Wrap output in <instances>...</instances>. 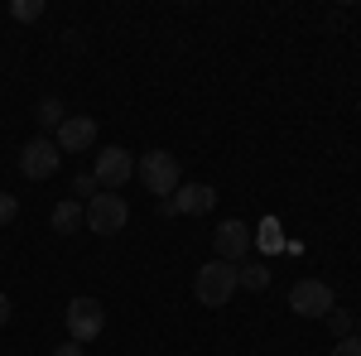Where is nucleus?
<instances>
[{"instance_id":"nucleus-5","label":"nucleus","mask_w":361,"mask_h":356,"mask_svg":"<svg viewBox=\"0 0 361 356\" xmlns=\"http://www.w3.org/2000/svg\"><path fill=\"white\" fill-rule=\"evenodd\" d=\"M68 337L82 347V342H97L102 337V328H106V308H102V299H92V294H78V299L68 303Z\"/></svg>"},{"instance_id":"nucleus-14","label":"nucleus","mask_w":361,"mask_h":356,"mask_svg":"<svg viewBox=\"0 0 361 356\" xmlns=\"http://www.w3.org/2000/svg\"><path fill=\"white\" fill-rule=\"evenodd\" d=\"M34 116H39V125H44V130H58V125L68 121V111H63V102H58V97H44Z\"/></svg>"},{"instance_id":"nucleus-11","label":"nucleus","mask_w":361,"mask_h":356,"mask_svg":"<svg viewBox=\"0 0 361 356\" xmlns=\"http://www.w3.org/2000/svg\"><path fill=\"white\" fill-rule=\"evenodd\" d=\"M250 246H260L265 255H279V250H284V226H279L275 217H265L255 231H250Z\"/></svg>"},{"instance_id":"nucleus-10","label":"nucleus","mask_w":361,"mask_h":356,"mask_svg":"<svg viewBox=\"0 0 361 356\" xmlns=\"http://www.w3.org/2000/svg\"><path fill=\"white\" fill-rule=\"evenodd\" d=\"M169 202H173V217H202L217 207V188L212 183H178V192Z\"/></svg>"},{"instance_id":"nucleus-21","label":"nucleus","mask_w":361,"mask_h":356,"mask_svg":"<svg viewBox=\"0 0 361 356\" xmlns=\"http://www.w3.org/2000/svg\"><path fill=\"white\" fill-rule=\"evenodd\" d=\"M5 323H10V299L0 294V328H5Z\"/></svg>"},{"instance_id":"nucleus-22","label":"nucleus","mask_w":361,"mask_h":356,"mask_svg":"<svg viewBox=\"0 0 361 356\" xmlns=\"http://www.w3.org/2000/svg\"><path fill=\"white\" fill-rule=\"evenodd\" d=\"M357 337H361V318H357Z\"/></svg>"},{"instance_id":"nucleus-1","label":"nucleus","mask_w":361,"mask_h":356,"mask_svg":"<svg viewBox=\"0 0 361 356\" xmlns=\"http://www.w3.org/2000/svg\"><path fill=\"white\" fill-rule=\"evenodd\" d=\"M135 178L154 192L159 202H164V197H173V192H178L183 168H178V159H173L169 149H149V154H140V159H135Z\"/></svg>"},{"instance_id":"nucleus-16","label":"nucleus","mask_w":361,"mask_h":356,"mask_svg":"<svg viewBox=\"0 0 361 356\" xmlns=\"http://www.w3.org/2000/svg\"><path fill=\"white\" fill-rule=\"evenodd\" d=\"M328 328H333V332H337V342H342V337H352V318H347L342 308H333V313H328Z\"/></svg>"},{"instance_id":"nucleus-9","label":"nucleus","mask_w":361,"mask_h":356,"mask_svg":"<svg viewBox=\"0 0 361 356\" xmlns=\"http://www.w3.org/2000/svg\"><path fill=\"white\" fill-rule=\"evenodd\" d=\"M212 246H217V260H226V265H236V260H246L250 250V226L246 221H222L217 231H212Z\"/></svg>"},{"instance_id":"nucleus-19","label":"nucleus","mask_w":361,"mask_h":356,"mask_svg":"<svg viewBox=\"0 0 361 356\" xmlns=\"http://www.w3.org/2000/svg\"><path fill=\"white\" fill-rule=\"evenodd\" d=\"M333 356H361V337H357V332H352V337H342V342L333 347Z\"/></svg>"},{"instance_id":"nucleus-20","label":"nucleus","mask_w":361,"mask_h":356,"mask_svg":"<svg viewBox=\"0 0 361 356\" xmlns=\"http://www.w3.org/2000/svg\"><path fill=\"white\" fill-rule=\"evenodd\" d=\"M54 356H82V347L78 342H63V347H54Z\"/></svg>"},{"instance_id":"nucleus-15","label":"nucleus","mask_w":361,"mask_h":356,"mask_svg":"<svg viewBox=\"0 0 361 356\" xmlns=\"http://www.w3.org/2000/svg\"><path fill=\"white\" fill-rule=\"evenodd\" d=\"M10 15L20 25H34V20H44V0H10Z\"/></svg>"},{"instance_id":"nucleus-4","label":"nucleus","mask_w":361,"mask_h":356,"mask_svg":"<svg viewBox=\"0 0 361 356\" xmlns=\"http://www.w3.org/2000/svg\"><path fill=\"white\" fill-rule=\"evenodd\" d=\"M92 178H97L102 192H121L130 178H135V154L121 149V145H106V149L97 154V164H92Z\"/></svg>"},{"instance_id":"nucleus-12","label":"nucleus","mask_w":361,"mask_h":356,"mask_svg":"<svg viewBox=\"0 0 361 356\" xmlns=\"http://www.w3.org/2000/svg\"><path fill=\"white\" fill-rule=\"evenodd\" d=\"M78 226H82V202H78V197L58 202V207H54V231H63V236H73Z\"/></svg>"},{"instance_id":"nucleus-17","label":"nucleus","mask_w":361,"mask_h":356,"mask_svg":"<svg viewBox=\"0 0 361 356\" xmlns=\"http://www.w3.org/2000/svg\"><path fill=\"white\" fill-rule=\"evenodd\" d=\"M73 192H78V197H87V202H92V197H97V178H92V173H78V178H73Z\"/></svg>"},{"instance_id":"nucleus-18","label":"nucleus","mask_w":361,"mask_h":356,"mask_svg":"<svg viewBox=\"0 0 361 356\" xmlns=\"http://www.w3.org/2000/svg\"><path fill=\"white\" fill-rule=\"evenodd\" d=\"M15 217H20V202H15L10 192H0V226H5V221H15Z\"/></svg>"},{"instance_id":"nucleus-13","label":"nucleus","mask_w":361,"mask_h":356,"mask_svg":"<svg viewBox=\"0 0 361 356\" xmlns=\"http://www.w3.org/2000/svg\"><path fill=\"white\" fill-rule=\"evenodd\" d=\"M270 274H275L270 265H236V284L260 294V289H270Z\"/></svg>"},{"instance_id":"nucleus-3","label":"nucleus","mask_w":361,"mask_h":356,"mask_svg":"<svg viewBox=\"0 0 361 356\" xmlns=\"http://www.w3.org/2000/svg\"><path fill=\"white\" fill-rule=\"evenodd\" d=\"M126 221H130V207H126L121 192H97V197L82 207V226H87V231H97V236H116V231H126Z\"/></svg>"},{"instance_id":"nucleus-7","label":"nucleus","mask_w":361,"mask_h":356,"mask_svg":"<svg viewBox=\"0 0 361 356\" xmlns=\"http://www.w3.org/2000/svg\"><path fill=\"white\" fill-rule=\"evenodd\" d=\"M289 308H294L299 318H328V313H333V289H328L323 279H299V284L289 289Z\"/></svg>"},{"instance_id":"nucleus-6","label":"nucleus","mask_w":361,"mask_h":356,"mask_svg":"<svg viewBox=\"0 0 361 356\" xmlns=\"http://www.w3.org/2000/svg\"><path fill=\"white\" fill-rule=\"evenodd\" d=\"M58 159H63V154H58L54 140L34 135L25 149H20V173H25L29 183H44V178H54V173H58Z\"/></svg>"},{"instance_id":"nucleus-2","label":"nucleus","mask_w":361,"mask_h":356,"mask_svg":"<svg viewBox=\"0 0 361 356\" xmlns=\"http://www.w3.org/2000/svg\"><path fill=\"white\" fill-rule=\"evenodd\" d=\"M236 289H241V284H236V265H226V260H207V265L193 274V299L202 303V308H226Z\"/></svg>"},{"instance_id":"nucleus-8","label":"nucleus","mask_w":361,"mask_h":356,"mask_svg":"<svg viewBox=\"0 0 361 356\" xmlns=\"http://www.w3.org/2000/svg\"><path fill=\"white\" fill-rule=\"evenodd\" d=\"M54 145H58V154H87V149L97 145V121H92V116H68V121L58 125Z\"/></svg>"}]
</instances>
